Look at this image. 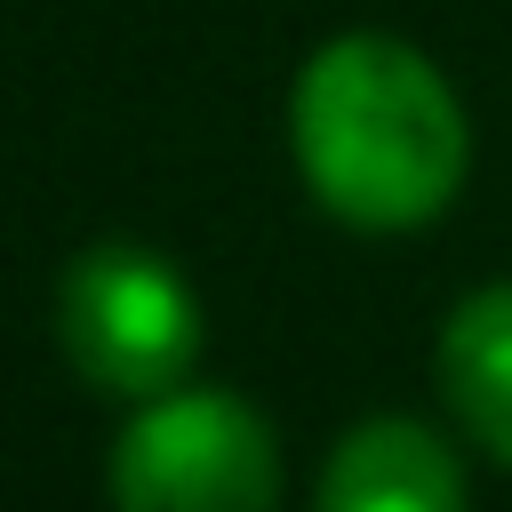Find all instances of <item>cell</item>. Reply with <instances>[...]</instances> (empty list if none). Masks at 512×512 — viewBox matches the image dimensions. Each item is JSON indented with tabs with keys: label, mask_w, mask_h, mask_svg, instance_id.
Listing matches in <instances>:
<instances>
[{
	"label": "cell",
	"mask_w": 512,
	"mask_h": 512,
	"mask_svg": "<svg viewBox=\"0 0 512 512\" xmlns=\"http://www.w3.org/2000/svg\"><path fill=\"white\" fill-rule=\"evenodd\" d=\"M288 144L312 200L360 232H408L464 184L472 136L440 64L392 32H344L304 56Z\"/></svg>",
	"instance_id": "1"
},
{
	"label": "cell",
	"mask_w": 512,
	"mask_h": 512,
	"mask_svg": "<svg viewBox=\"0 0 512 512\" xmlns=\"http://www.w3.org/2000/svg\"><path fill=\"white\" fill-rule=\"evenodd\" d=\"M320 512H464V464L416 416H368L320 472Z\"/></svg>",
	"instance_id": "4"
},
{
	"label": "cell",
	"mask_w": 512,
	"mask_h": 512,
	"mask_svg": "<svg viewBox=\"0 0 512 512\" xmlns=\"http://www.w3.org/2000/svg\"><path fill=\"white\" fill-rule=\"evenodd\" d=\"M56 336L96 392L160 400L200 360V296L168 256L104 240L56 280Z\"/></svg>",
	"instance_id": "2"
},
{
	"label": "cell",
	"mask_w": 512,
	"mask_h": 512,
	"mask_svg": "<svg viewBox=\"0 0 512 512\" xmlns=\"http://www.w3.org/2000/svg\"><path fill=\"white\" fill-rule=\"evenodd\" d=\"M272 424L232 392H160L112 440V512H272Z\"/></svg>",
	"instance_id": "3"
},
{
	"label": "cell",
	"mask_w": 512,
	"mask_h": 512,
	"mask_svg": "<svg viewBox=\"0 0 512 512\" xmlns=\"http://www.w3.org/2000/svg\"><path fill=\"white\" fill-rule=\"evenodd\" d=\"M440 392L464 416V432L512 464V280L472 288L440 328Z\"/></svg>",
	"instance_id": "5"
}]
</instances>
